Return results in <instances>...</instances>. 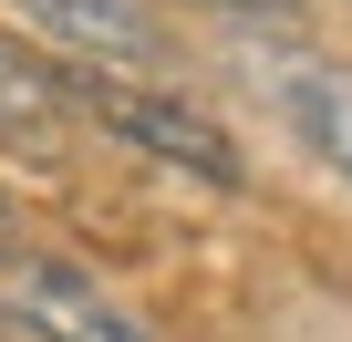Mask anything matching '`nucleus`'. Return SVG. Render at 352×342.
Listing matches in <instances>:
<instances>
[{
	"label": "nucleus",
	"mask_w": 352,
	"mask_h": 342,
	"mask_svg": "<svg viewBox=\"0 0 352 342\" xmlns=\"http://www.w3.org/2000/svg\"><path fill=\"white\" fill-rule=\"evenodd\" d=\"M239 83L270 104V125L321 166V177L352 187V63L300 52V42H239Z\"/></svg>",
	"instance_id": "nucleus-1"
},
{
	"label": "nucleus",
	"mask_w": 352,
	"mask_h": 342,
	"mask_svg": "<svg viewBox=\"0 0 352 342\" xmlns=\"http://www.w3.org/2000/svg\"><path fill=\"white\" fill-rule=\"evenodd\" d=\"M0 321L11 332H32V342H155L94 270H73V259H52V249H0Z\"/></svg>",
	"instance_id": "nucleus-3"
},
{
	"label": "nucleus",
	"mask_w": 352,
	"mask_h": 342,
	"mask_svg": "<svg viewBox=\"0 0 352 342\" xmlns=\"http://www.w3.org/2000/svg\"><path fill=\"white\" fill-rule=\"evenodd\" d=\"M197 11H239V21H280L290 0H197Z\"/></svg>",
	"instance_id": "nucleus-6"
},
{
	"label": "nucleus",
	"mask_w": 352,
	"mask_h": 342,
	"mask_svg": "<svg viewBox=\"0 0 352 342\" xmlns=\"http://www.w3.org/2000/svg\"><path fill=\"white\" fill-rule=\"evenodd\" d=\"M73 114H94L104 135H124L155 166H187V177H208V187H249V156L197 104H176V94H145V83H114V73H73Z\"/></svg>",
	"instance_id": "nucleus-2"
},
{
	"label": "nucleus",
	"mask_w": 352,
	"mask_h": 342,
	"mask_svg": "<svg viewBox=\"0 0 352 342\" xmlns=\"http://www.w3.org/2000/svg\"><path fill=\"white\" fill-rule=\"evenodd\" d=\"M42 114H73V73L0 42V125H42Z\"/></svg>",
	"instance_id": "nucleus-5"
},
{
	"label": "nucleus",
	"mask_w": 352,
	"mask_h": 342,
	"mask_svg": "<svg viewBox=\"0 0 352 342\" xmlns=\"http://www.w3.org/2000/svg\"><path fill=\"white\" fill-rule=\"evenodd\" d=\"M21 11L42 42H63L73 63H104V73H166V32L145 0H0Z\"/></svg>",
	"instance_id": "nucleus-4"
},
{
	"label": "nucleus",
	"mask_w": 352,
	"mask_h": 342,
	"mask_svg": "<svg viewBox=\"0 0 352 342\" xmlns=\"http://www.w3.org/2000/svg\"><path fill=\"white\" fill-rule=\"evenodd\" d=\"M0 249H11V197H0Z\"/></svg>",
	"instance_id": "nucleus-7"
}]
</instances>
